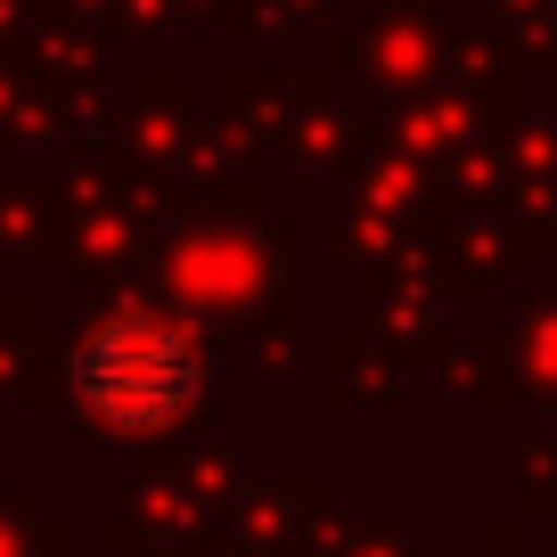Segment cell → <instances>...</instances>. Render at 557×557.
<instances>
[{"instance_id":"cell-1","label":"cell","mask_w":557,"mask_h":557,"mask_svg":"<svg viewBox=\"0 0 557 557\" xmlns=\"http://www.w3.org/2000/svg\"><path fill=\"white\" fill-rule=\"evenodd\" d=\"M83 385L99 394L107 418H164L189 401V352L164 329H139V320H115V329L90 336Z\"/></svg>"}]
</instances>
